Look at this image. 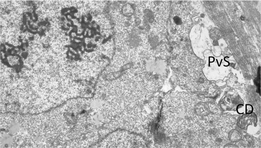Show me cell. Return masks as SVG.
I'll return each instance as SVG.
<instances>
[{
	"label": "cell",
	"mask_w": 261,
	"mask_h": 148,
	"mask_svg": "<svg viewBox=\"0 0 261 148\" xmlns=\"http://www.w3.org/2000/svg\"><path fill=\"white\" fill-rule=\"evenodd\" d=\"M170 65L175 84L189 91H200L204 85L200 60L187 49L172 56Z\"/></svg>",
	"instance_id": "6da1fadb"
},
{
	"label": "cell",
	"mask_w": 261,
	"mask_h": 148,
	"mask_svg": "<svg viewBox=\"0 0 261 148\" xmlns=\"http://www.w3.org/2000/svg\"><path fill=\"white\" fill-rule=\"evenodd\" d=\"M175 11L171 18V26L176 33L181 36H188L193 22L191 16L188 13L185 6L177 4L175 6Z\"/></svg>",
	"instance_id": "7a4b0ae2"
},
{
	"label": "cell",
	"mask_w": 261,
	"mask_h": 148,
	"mask_svg": "<svg viewBox=\"0 0 261 148\" xmlns=\"http://www.w3.org/2000/svg\"><path fill=\"white\" fill-rule=\"evenodd\" d=\"M219 125L225 129H230L233 128L235 125L236 119L229 114H225L219 119Z\"/></svg>",
	"instance_id": "3957f363"
},
{
	"label": "cell",
	"mask_w": 261,
	"mask_h": 148,
	"mask_svg": "<svg viewBox=\"0 0 261 148\" xmlns=\"http://www.w3.org/2000/svg\"><path fill=\"white\" fill-rule=\"evenodd\" d=\"M227 139L224 134L221 132L213 138L210 141L212 146L215 147H220L226 143Z\"/></svg>",
	"instance_id": "277c9868"
},
{
	"label": "cell",
	"mask_w": 261,
	"mask_h": 148,
	"mask_svg": "<svg viewBox=\"0 0 261 148\" xmlns=\"http://www.w3.org/2000/svg\"><path fill=\"white\" fill-rule=\"evenodd\" d=\"M127 39L128 44L132 47L138 46L140 42L139 36L137 35L134 34H130L128 37Z\"/></svg>",
	"instance_id": "5b68a950"
},
{
	"label": "cell",
	"mask_w": 261,
	"mask_h": 148,
	"mask_svg": "<svg viewBox=\"0 0 261 148\" xmlns=\"http://www.w3.org/2000/svg\"><path fill=\"white\" fill-rule=\"evenodd\" d=\"M230 129H229L230 131L228 132L229 133L228 136H225L226 138L229 137L227 138V141L230 139L232 142H236L240 140L242 138L241 134L237 130H231V131Z\"/></svg>",
	"instance_id": "8992f818"
},
{
	"label": "cell",
	"mask_w": 261,
	"mask_h": 148,
	"mask_svg": "<svg viewBox=\"0 0 261 148\" xmlns=\"http://www.w3.org/2000/svg\"><path fill=\"white\" fill-rule=\"evenodd\" d=\"M122 12L124 16L128 17H130L133 14L134 10L131 6L130 4H127L122 7Z\"/></svg>",
	"instance_id": "52a82bcc"
},
{
	"label": "cell",
	"mask_w": 261,
	"mask_h": 148,
	"mask_svg": "<svg viewBox=\"0 0 261 148\" xmlns=\"http://www.w3.org/2000/svg\"><path fill=\"white\" fill-rule=\"evenodd\" d=\"M144 14L145 18L148 23H152L154 22L155 19L154 14L151 10L146 9L144 11Z\"/></svg>",
	"instance_id": "ba28073f"
},
{
	"label": "cell",
	"mask_w": 261,
	"mask_h": 148,
	"mask_svg": "<svg viewBox=\"0 0 261 148\" xmlns=\"http://www.w3.org/2000/svg\"><path fill=\"white\" fill-rule=\"evenodd\" d=\"M3 146L6 148L10 147L11 145L12 142V137L9 135H6L2 139Z\"/></svg>",
	"instance_id": "9c48e42d"
},
{
	"label": "cell",
	"mask_w": 261,
	"mask_h": 148,
	"mask_svg": "<svg viewBox=\"0 0 261 148\" xmlns=\"http://www.w3.org/2000/svg\"><path fill=\"white\" fill-rule=\"evenodd\" d=\"M253 107L250 104H246L245 110L246 114H251L253 111Z\"/></svg>",
	"instance_id": "30bf717a"
},
{
	"label": "cell",
	"mask_w": 261,
	"mask_h": 148,
	"mask_svg": "<svg viewBox=\"0 0 261 148\" xmlns=\"http://www.w3.org/2000/svg\"><path fill=\"white\" fill-rule=\"evenodd\" d=\"M237 112L239 114H242L244 113L245 110V108L243 104H240L237 107Z\"/></svg>",
	"instance_id": "8fae6325"
},
{
	"label": "cell",
	"mask_w": 261,
	"mask_h": 148,
	"mask_svg": "<svg viewBox=\"0 0 261 148\" xmlns=\"http://www.w3.org/2000/svg\"><path fill=\"white\" fill-rule=\"evenodd\" d=\"M120 6V3L117 2H115L112 5V9L114 10H115L118 9Z\"/></svg>",
	"instance_id": "7c38bea8"
},
{
	"label": "cell",
	"mask_w": 261,
	"mask_h": 148,
	"mask_svg": "<svg viewBox=\"0 0 261 148\" xmlns=\"http://www.w3.org/2000/svg\"><path fill=\"white\" fill-rule=\"evenodd\" d=\"M71 35L73 37H74L77 36V34L75 32H73L71 34Z\"/></svg>",
	"instance_id": "4fadbf2b"
},
{
	"label": "cell",
	"mask_w": 261,
	"mask_h": 148,
	"mask_svg": "<svg viewBox=\"0 0 261 148\" xmlns=\"http://www.w3.org/2000/svg\"><path fill=\"white\" fill-rule=\"evenodd\" d=\"M125 23V25L126 27H128L130 25V24L129 22H126Z\"/></svg>",
	"instance_id": "5bb4252c"
},
{
	"label": "cell",
	"mask_w": 261,
	"mask_h": 148,
	"mask_svg": "<svg viewBox=\"0 0 261 148\" xmlns=\"http://www.w3.org/2000/svg\"><path fill=\"white\" fill-rule=\"evenodd\" d=\"M74 41L77 43H79L81 42V40L78 39H74Z\"/></svg>",
	"instance_id": "9a60e30c"
},
{
	"label": "cell",
	"mask_w": 261,
	"mask_h": 148,
	"mask_svg": "<svg viewBox=\"0 0 261 148\" xmlns=\"http://www.w3.org/2000/svg\"><path fill=\"white\" fill-rule=\"evenodd\" d=\"M93 26L95 28H96L97 27V24L96 23H94L92 24Z\"/></svg>",
	"instance_id": "2e32d148"
},
{
	"label": "cell",
	"mask_w": 261,
	"mask_h": 148,
	"mask_svg": "<svg viewBox=\"0 0 261 148\" xmlns=\"http://www.w3.org/2000/svg\"><path fill=\"white\" fill-rule=\"evenodd\" d=\"M84 21L85 23H87L88 22V20L87 18L86 17H85L84 18Z\"/></svg>",
	"instance_id": "e0dca14e"
},
{
	"label": "cell",
	"mask_w": 261,
	"mask_h": 148,
	"mask_svg": "<svg viewBox=\"0 0 261 148\" xmlns=\"http://www.w3.org/2000/svg\"><path fill=\"white\" fill-rule=\"evenodd\" d=\"M67 17L69 19H72V17L70 15H68L67 16Z\"/></svg>",
	"instance_id": "ac0fdd59"
},
{
	"label": "cell",
	"mask_w": 261,
	"mask_h": 148,
	"mask_svg": "<svg viewBox=\"0 0 261 148\" xmlns=\"http://www.w3.org/2000/svg\"><path fill=\"white\" fill-rule=\"evenodd\" d=\"M87 32L88 31H86V30L85 31L84 33V35L85 36H86V35L87 33Z\"/></svg>",
	"instance_id": "d6986e66"
}]
</instances>
